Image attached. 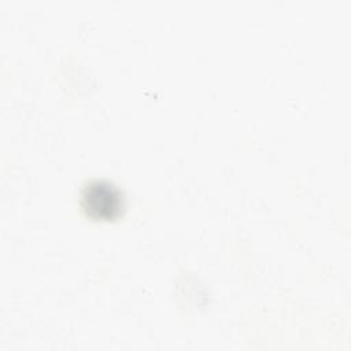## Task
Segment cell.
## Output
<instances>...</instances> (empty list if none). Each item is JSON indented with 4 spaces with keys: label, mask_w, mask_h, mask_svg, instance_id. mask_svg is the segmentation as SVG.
<instances>
[{
    "label": "cell",
    "mask_w": 351,
    "mask_h": 351,
    "mask_svg": "<svg viewBox=\"0 0 351 351\" xmlns=\"http://www.w3.org/2000/svg\"><path fill=\"white\" fill-rule=\"evenodd\" d=\"M80 206L93 221H114L125 210L123 192L108 180H89L80 192Z\"/></svg>",
    "instance_id": "obj_1"
}]
</instances>
